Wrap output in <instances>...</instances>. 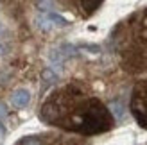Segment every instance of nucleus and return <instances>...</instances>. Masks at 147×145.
I'll use <instances>...</instances> for the list:
<instances>
[{"label": "nucleus", "instance_id": "obj_1", "mask_svg": "<svg viewBox=\"0 0 147 145\" xmlns=\"http://www.w3.org/2000/svg\"><path fill=\"white\" fill-rule=\"evenodd\" d=\"M68 2H72L74 5H76L77 9L81 11V14H84V16H90V14L100 5L102 0H68Z\"/></svg>", "mask_w": 147, "mask_h": 145}, {"label": "nucleus", "instance_id": "obj_2", "mask_svg": "<svg viewBox=\"0 0 147 145\" xmlns=\"http://www.w3.org/2000/svg\"><path fill=\"white\" fill-rule=\"evenodd\" d=\"M29 102H31V93L27 90H16L11 95V104L14 107H25Z\"/></svg>", "mask_w": 147, "mask_h": 145}, {"label": "nucleus", "instance_id": "obj_3", "mask_svg": "<svg viewBox=\"0 0 147 145\" xmlns=\"http://www.w3.org/2000/svg\"><path fill=\"white\" fill-rule=\"evenodd\" d=\"M0 36H2V27H0ZM0 40H2V38H0ZM0 54H5V45L2 41H0Z\"/></svg>", "mask_w": 147, "mask_h": 145}, {"label": "nucleus", "instance_id": "obj_4", "mask_svg": "<svg viewBox=\"0 0 147 145\" xmlns=\"http://www.w3.org/2000/svg\"><path fill=\"white\" fill-rule=\"evenodd\" d=\"M4 117H5V107L0 104V118H4Z\"/></svg>", "mask_w": 147, "mask_h": 145}, {"label": "nucleus", "instance_id": "obj_5", "mask_svg": "<svg viewBox=\"0 0 147 145\" xmlns=\"http://www.w3.org/2000/svg\"><path fill=\"white\" fill-rule=\"evenodd\" d=\"M4 133H5V131H4V127H2V126H0V134H4Z\"/></svg>", "mask_w": 147, "mask_h": 145}]
</instances>
